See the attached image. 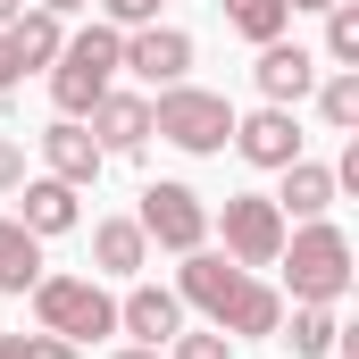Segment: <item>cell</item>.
Returning <instances> with one entry per match:
<instances>
[{"label":"cell","instance_id":"obj_1","mask_svg":"<svg viewBox=\"0 0 359 359\" xmlns=\"http://www.w3.org/2000/svg\"><path fill=\"white\" fill-rule=\"evenodd\" d=\"M176 301L184 309H201L217 334H234V343H259V334H276L284 326V292L276 284H259L251 268H234L226 251H184V276H176Z\"/></svg>","mask_w":359,"mask_h":359},{"label":"cell","instance_id":"obj_2","mask_svg":"<svg viewBox=\"0 0 359 359\" xmlns=\"http://www.w3.org/2000/svg\"><path fill=\"white\" fill-rule=\"evenodd\" d=\"M276 268H284V292H292V301H326V309H334V301L351 292V234L326 226V217H301V226L284 234Z\"/></svg>","mask_w":359,"mask_h":359},{"label":"cell","instance_id":"obj_3","mask_svg":"<svg viewBox=\"0 0 359 359\" xmlns=\"http://www.w3.org/2000/svg\"><path fill=\"white\" fill-rule=\"evenodd\" d=\"M117 50H126V34H117V25H100V17L76 25V34L59 42V59L42 67V76H50V100H59V117H84L92 100L117 84Z\"/></svg>","mask_w":359,"mask_h":359},{"label":"cell","instance_id":"obj_4","mask_svg":"<svg viewBox=\"0 0 359 359\" xmlns=\"http://www.w3.org/2000/svg\"><path fill=\"white\" fill-rule=\"evenodd\" d=\"M151 134L176 142V151H192V159H209V151L234 142V100L226 92H201V84H168L151 100Z\"/></svg>","mask_w":359,"mask_h":359},{"label":"cell","instance_id":"obj_5","mask_svg":"<svg viewBox=\"0 0 359 359\" xmlns=\"http://www.w3.org/2000/svg\"><path fill=\"white\" fill-rule=\"evenodd\" d=\"M34 318H42V334H59L76 351H84L92 334H117V301L92 276H42L34 284Z\"/></svg>","mask_w":359,"mask_h":359},{"label":"cell","instance_id":"obj_6","mask_svg":"<svg viewBox=\"0 0 359 359\" xmlns=\"http://www.w3.org/2000/svg\"><path fill=\"white\" fill-rule=\"evenodd\" d=\"M209 234L226 243V259H234V268H251V276H259V268H276V251H284L292 217L276 209L268 192H226V209L209 217Z\"/></svg>","mask_w":359,"mask_h":359},{"label":"cell","instance_id":"obj_7","mask_svg":"<svg viewBox=\"0 0 359 359\" xmlns=\"http://www.w3.org/2000/svg\"><path fill=\"white\" fill-rule=\"evenodd\" d=\"M134 226H142V243H159V251H201L209 243V201L192 192V184H142V209H134Z\"/></svg>","mask_w":359,"mask_h":359},{"label":"cell","instance_id":"obj_8","mask_svg":"<svg viewBox=\"0 0 359 359\" xmlns=\"http://www.w3.org/2000/svg\"><path fill=\"white\" fill-rule=\"evenodd\" d=\"M84 126H92V142H100V159H134V151L151 142V100L109 84V92L84 109Z\"/></svg>","mask_w":359,"mask_h":359},{"label":"cell","instance_id":"obj_9","mask_svg":"<svg viewBox=\"0 0 359 359\" xmlns=\"http://www.w3.org/2000/svg\"><path fill=\"white\" fill-rule=\"evenodd\" d=\"M117 67H134L142 84H184V67H192V34L184 25H134L126 34V50H117Z\"/></svg>","mask_w":359,"mask_h":359},{"label":"cell","instance_id":"obj_10","mask_svg":"<svg viewBox=\"0 0 359 359\" xmlns=\"http://www.w3.org/2000/svg\"><path fill=\"white\" fill-rule=\"evenodd\" d=\"M251 84H259V100H276V109H301V100L318 92V50H301V42H259Z\"/></svg>","mask_w":359,"mask_h":359},{"label":"cell","instance_id":"obj_11","mask_svg":"<svg viewBox=\"0 0 359 359\" xmlns=\"http://www.w3.org/2000/svg\"><path fill=\"white\" fill-rule=\"evenodd\" d=\"M234 151H243L251 168H292V159H301V117L276 109V100H259L251 117H234Z\"/></svg>","mask_w":359,"mask_h":359},{"label":"cell","instance_id":"obj_12","mask_svg":"<svg viewBox=\"0 0 359 359\" xmlns=\"http://www.w3.org/2000/svg\"><path fill=\"white\" fill-rule=\"evenodd\" d=\"M34 142H42V168H50L59 184H76V192H84V184H100V168H109L84 117H50V126H42Z\"/></svg>","mask_w":359,"mask_h":359},{"label":"cell","instance_id":"obj_13","mask_svg":"<svg viewBox=\"0 0 359 359\" xmlns=\"http://www.w3.org/2000/svg\"><path fill=\"white\" fill-rule=\"evenodd\" d=\"M17 226H25L34 243H59V234H76V226H84V209H76V184H59V176H25V184H17Z\"/></svg>","mask_w":359,"mask_h":359},{"label":"cell","instance_id":"obj_14","mask_svg":"<svg viewBox=\"0 0 359 359\" xmlns=\"http://www.w3.org/2000/svg\"><path fill=\"white\" fill-rule=\"evenodd\" d=\"M176 326H184V301L168 284H134V292L117 301V334H134V343H151V351H159Z\"/></svg>","mask_w":359,"mask_h":359},{"label":"cell","instance_id":"obj_15","mask_svg":"<svg viewBox=\"0 0 359 359\" xmlns=\"http://www.w3.org/2000/svg\"><path fill=\"white\" fill-rule=\"evenodd\" d=\"M59 42H67V17H50V8H25V17L0 34V50H8V67H17V84H25L34 67H50V59H59Z\"/></svg>","mask_w":359,"mask_h":359},{"label":"cell","instance_id":"obj_16","mask_svg":"<svg viewBox=\"0 0 359 359\" xmlns=\"http://www.w3.org/2000/svg\"><path fill=\"white\" fill-rule=\"evenodd\" d=\"M142 268H151L142 226H134V217H100V226H92V276H126V284H134Z\"/></svg>","mask_w":359,"mask_h":359},{"label":"cell","instance_id":"obj_17","mask_svg":"<svg viewBox=\"0 0 359 359\" xmlns=\"http://www.w3.org/2000/svg\"><path fill=\"white\" fill-rule=\"evenodd\" d=\"M276 176H284V192H268V201L284 209V217H326L334 192H343L334 168H318V159H292V168H276Z\"/></svg>","mask_w":359,"mask_h":359},{"label":"cell","instance_id":"obj_18","mask_svg":"<svg viewBox=\"0 0 359 359\" xmlns=\"http://www.w3.org/2000/svg\"><path fill=\"white\" fill-rule=\"evenodd\" d=\"M334 309L326 301H292V326H276V343H292V359H326L334 351Z\"/></svg>","mask_w":359,"mask_h":359},{"label":"cell","instance_id":"obj_19","mask_svg":"<svg viewBox=\"0 0 359 359\" xmlns=\"http://www.w3.org/2000/svg\"><path fill=\"white\" fill-rule=\"evenodd\" d=\"M34 284H42V243L17 217H0V292H34Z\"/></svg>","mask_w":359,"mask_h":359},{"label":"cell","instance_id":"obj_20","mask_svg":"<svg viewBox=\"0 0 359 359\" xmlns=\"http://www.w3.org/2000/svg\"><path fill=\"white\" fill-rule=\"evenodd\" d=\"M217 8H226V25H234L251 50H259V42H284V25H292L284 0H217Z\"/></svg>","mask_w":359,"mask_h":359},{"label":"cell","instance_id":"obj_21","mask_svg":"<svg viewBox=\"0 0 359 359\" xmlns=\"http://www.w3.org/2000/svg\"><path fill=\"white\" fill-rule=\"evenodd\" d=\"M318 117H326L334 134H351V126H359V67H334V76H318Z\"/></svg>","mask_w":359,"mask_h":359},{"label":"cell","instance_id":"obj_22","mask_svg":"<svg viewBox=\"0 0 359 359\" xmlns=\"http://www.w3.org/2000/svg\"><path fill=\"white\" fill-rule=\"evenodd\" d=\"M159 359H234V334H217V326H176Z\"/></svg>","mask_w":359,"mask_h":359},{"label":"cell","instance_id":"obj_23","mask_svg":"<svg viewBox=\"0 0 359 359\" xmlns=\"http://www.w3.org/2000/svg\"><path fill=\"white\" fill-rule=\"evenodd\" d=\"M326 59L334 67H359V0H334L326 8Z\"/></svg>","mask_w":359,"mask_h":359},{"label":"cell","instance_id":"obj_24","mask_svg":"<svg viewBox=\"0 0 359 359\" xmlns=\"http://www.w3.org/2000/svg\"><path fill=\"white\" fill-rule=\"evenodd\" d=\"M100 8V25H117V34H134V25H159V0H92Z\"/></svg>","mask_w":359,"mask_h":359},{"label":"cell","instance_id":"obj_25","mask_svg":"<svg viewBox=\"0 0 359 359\" xmlns=\"http://www.w3.org/2000/svg\"><path fill=\"white\" fill-rule=\"evenodd\" d=\"M17 184H25V142L0 134V192H17Z\"/></svg>","mask_w":359,"mask_h":359},{"label":"cell","instance_id":"obj_26","mask_svg":"<svg viewBox=\"0 0 359 359\" xmlns=\"http://www.w3.org/2000/svg\"><path fill=\"white\" fill-rule=\"evenodd\" d=\"M25 359H84L76 343H59V334H25Z\"/></svg>","mask_w":359,"mask_h":359},{"label":"cell","instance_id":"obj_27","mask_svg":"<svg viewBox=\"0 0 359 359\" xmlns=\"http://www.w3.org/2000/svg\"><path fill=\"white\" fill-rule=\"evenodd\" d=\"M34 8H50V17H84L92 0H34Z\"/></svg>","mask_w":359,"mask_h":359},{"label":"cell","instance_id":"obj_28","mask_svg":"<svg viewBox=\"0 0 359 359\" xmlns=\"http://www.w3.org/2000/svg\"><path fill=\"white\" fill-rule=\"evenodd\" d=\"M109 359H159V351H151V343H117Z\"/></svg>","mask_w":359,"mask_h":359},{"label":"cell","instance_id":"obj_29","mask_svg":"<svg viewBox=\"0 0 359 359\" xmlns=\"http://www.w3.org/2000/svg\"><path fill=\"white\" fill-rule=\"evenodd\" d=\"M17 17H25V0H0V34H8V25H17Z\"/></svg>","mask_w":359,"mask_h":359},{"label":"cell","instance_id":"obj_30","mask_svg":"<svg viewBox=\"0 0 359 359\" xmlns=\"http://www.w3.org/2000/svg\"><path fill=\"white\" fill-rule=\"evenodd\" d=\"M284 8H292V17H309V8H318V17H326V8H334V0H284Z\"/></svg>","mask_w":359,"mask_h":359},{"label":"cell","instance_id":"obj_31","mask_svg":"<svg viewBox=\"0 0 359 359\" xmlns=\"http://www.w3.org/2000/svg\"><path fill=\"white\" fill-rule=\"evenodd\" d=\"M8 92H17V67H8V50H0V100H8Z\"/></svg>","mask_w":359,"mask_h":359},{"label":"cell","instance_id":"obj_32","mask_svg":"<svg viewBox=\"0 0 359 359\" xmlns=\"http://www.w3.org/2000/svg\"><path fill=\"white\" fill-rule=\"evenodd\" d=\"M0 359H25V334H0Z\"/></svg>","mask_w":359,"mask_h":359}]
</instances>
